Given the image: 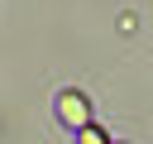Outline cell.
Masks as SVG:
<instances>
[{
	"mask_svg": "<svg viewBox=\"0 0 153 144\" xmlns=\"http://www.w3.org/2000/svg\"><path fill=\"white\" fill-rule=\"evenodd\" d=\"M53 110H57V120L67 125V130H81V125H91V101L81 96V91H57V101H53Z\"/></svg>",
	"mask_w": 153,
	"mask_h": 144,
	"instance_id": "cell-1",
	"label": "cell"
},
{
	"mask_svg": "<svg viewBox=\"0 0 153 144\" xmlns=\"http://www.w3.org/2000/svg\"><path fill=\"white\" fill-rule=\"evenodd\" d=\"M76 139H81V144H110V139H105V130H96V125H81V130H76Z\"/></svg>",
	"mask_w": 153,
	"mask_h": 144,
	"instance_id": "cell-2",
	"label": "cell"
}]
</instances>
